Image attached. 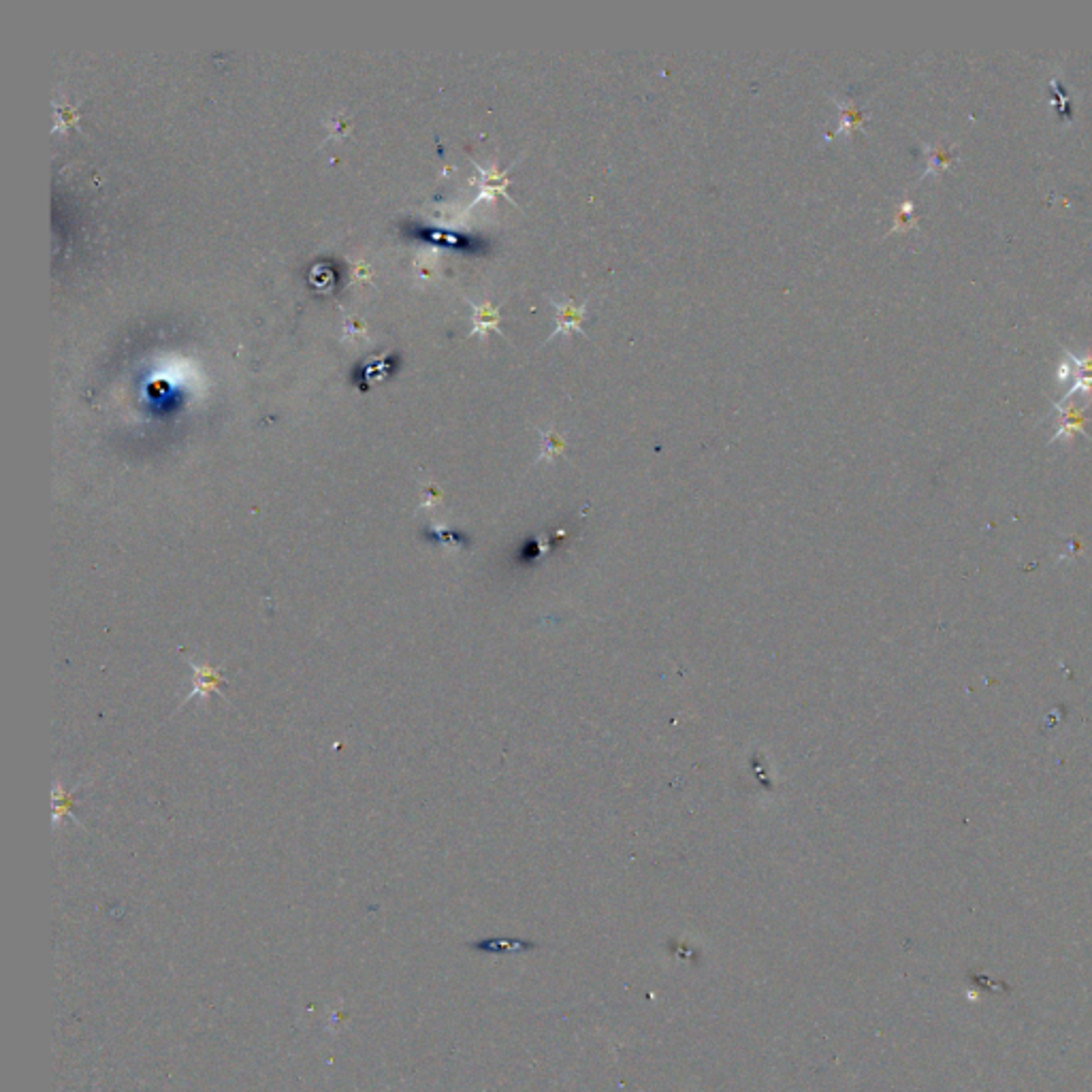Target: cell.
Wrapping results in <instances>:
<instances>
[{
    "label": "cell",
    "instance_id": "8fae6325",
    "mask_svg": "<svg viewBox=\"0 0 1092 1092\" xmlns=\"http://www.w3.org/2000/svg\"><path fill=\"white\" fill-rule=\"evenodd\" d=\"M331 124H333V126H331V133H329V135H331V137H342V135H346L348 126H350V124H348V120H344V117H335V120H333Z\"/></svg>",
    "mask_w": 1092,
    "mask_h": 1092
},
{
    "label": "cell",
    "instance_id": "7a4b0ae2",
    "mask_svg": "<svg viewBox=\"0 0 1092 1092\" xmlns=\"http://www.w3.org/2000/svg\"><path fill=\"white\" fill-rule=\"evenodd\" d=\"M546 299H549V303L553 306L555 327L544 344L553 342V340L559 338V335H572V333H583L584 338L589 335V333L583 329L584 316H587V307H589V297L584 299L580 306H576L572 297H563V299L546 297Z\"/></svg>",
    "mask_w": 1092,
    "mask_h": 1092
},
{
    "label": "cell",
    "instance_id": "8992f818",
    "mask_svg": "<svg viewBox=\"0 0 1092 1092\" xmlns=\"http://www.w3.org/2000/svg\"><path fill=\"white\" fill-rule=\"evenodd\" d=\"M1069 350V348H1067ZM1071 359L1075 363V378L1073 383H1071L1069 391L1065 393L1061 401H1069L1073 395H1084L1086 401H1090V393H1092V352H1086L1084 356H1078L1075 352H1071Z\"/></svg>",
    "mask_w": 1092,
    "mask_h": 1092
},
{
    "label": "cell",
    "instance_id": "52a82bcc",
    "mask_svg": "<svg viewBox=\"0 0 1092 1092\" xmlns=\"http://www.w3.org/2000/svg\"><path fill=\"white\" fill-rule=\"evenodd\" d=\"M921 149L926 154V169L920 176V180H926L931 176H939L941 171H945L948 166H953L958 162L956 158V145L952 148H943V144H921Z\"/></svg>",
    "mask_w": 1092,
    "mask_h": 1092
},
{
    "label": "cell",
    "instance_id": "3957f363",
    "mask_svg": "<svg viewBox=\"0 0 1092 1092\" xmlns=\"http://www.w3.org/2000/svg\"><path fill=\"white\" fill-rule=\"evenodd\" d=\"M830 99L834 101L836 109H839V126H836L834 131L826 133L823 135V141H832L836 139L839 135L851 137L854 133H867V122L871 117V111L864 107H860L858 103H854L851 99H841V96L830 95Z\"/></svg>",
    "mask_w": 1092,
    "mask_h": 1092
},
{
    "label": "cell",
    "instance_id": "ba28073f",
    "mask_svg": "<svg viewBox=\"0 0 1092 1092\" xmlns=\"http://www.w3.org/2000/svg\"><path fill=\"white\" fill-rule=\"evenodd\" d=\"M437 267H440V257H437L436 247H427V250H421L414 258V271L421 280H432L436 278Z\"/></svg>",
    "mask_w": 1092,
    "mask_h": 1092
},
{
    "label": "cell",
    "instance_id": "7c38bea8",
    "mask_svg": "<svg viewBox=\"0 0 1092 1092\" xmlns=\"http://www.w3.org/2000/svg\"><path fill=\"white\" fill-rule=\"evenodd\" d=\"M355 275L359 280H372V269L365 261H355Z\"/></svg>",
    "mask_w": 1092,
    "mask_h": 1092
},
{
    "label": "cell",
    "instance_id": "5b68a950",
    "mask_svg": "<svg viewBox=\"0 0 1092 1092\" xmlns=\"http://www.w3.org/2000/svg\"><path fill=\"white\" fill-rule=\"evenodd\" d=\"M468 303H470V307L474 310V320H472L474 327H472V331H470V338H474V335L486 338V333H489V331H495V333H499L502 338H506V335H503V329L499 327V323H502V316H499L497 306H493V302H491L489 297L482 299L481 303H474L472 299H468Z\"/></svg>",
    "mask_w": 1092,
    "mask_h": 1092
},
{
    "label": "cell",
    "instance_id": "9c48e42d",
    "mask_svg": "<svg viewBox=\"0 0 1092 1092\" xmlns=\"http://www.w3.org/2000/svg\"><path fill=\"white\" fill-rule=\"evenodd\" d=\"M915 226H917L915 205H913L911 198H905V201L899 205V209H896L894 222H892V226H890V231H888V235L905 233V231L915 229Z\"/></svg>",
    "mask_w": 1092,
    "mask_h": 1092
},
{
    "label": "cell",
    "instance_id": "277c9868",
    "mask_svg": "<svg viewBox=\"0 0 1092 1092\" xmlns=\"http://www.w3.org/2000/svg\"><path fill=\"white\" fill-rule=\"evenodd\" d=\"M1054 408L1058 412V423L1052 442L1069 440L1075 433H1086V429H1084V421H1086L1084 408L1075 405L1073 401H1054Z\"/></svg>",
    "mask_w": 1092,
    "mask_h": 1092
},
{
    "label": "cell",
    "instance_id": "6da1fadb",
    "mask_svg": "<svg viewBox=\"0 0 1092 1092\" xmlns=\"http://www.w3.org/2000/svg\"><path fill=\"white\" fill-rule=\"evenodd\" d=\"M521 158L523 156L514 158V160L510 162V165L506 166V169H502V166L497 165V158H493V160H491L486 166L478 165L476 160H472L474 165H476L478 173H481V182H478V194H476V198H474L472 207L478 205L481 201H493L495 197H503L508 203H513L514 207H519L517 201H514V198L508 194V188H510V184H513L510 171H513L514 165H517V162L521 160Z\"/></svg>",
    "mask_w": 1092,
    "mask_h": 1092
},
{
    "label": "cell",
    "instance_id": "4fadbf2b",
    "mask_svg": "<svg viewBox=\"0 0 1092 1092\" xmlns=\"http://www.w3.org/2000/svg\"><path fill=\"white\" fill-rule=\"evenodd\" d=\"M346 331H348V333H355V335H361V333L367 331V327H365V324L361 323V320H356V318H348V320H346Z\"/></svg>",
    "mask_w": 1092,
    "mask_h": 1092
},
{
    "label": "cell",
    "instance_id": "30bf717a",
    "mask_svg": "<svg viewBox=\"0 0 1092 1092\" xmlns=\"http://www.w3.org/2000/svg\"><path fill=\"white\" fill-rule=\"evenodd\" d=\"M538 433L542 436V440H544L542 459L544 457H555V454H559L563 448H566V440H563L562 433L555 432V429H551V432H546V429H538Z\"/></svg>",
    "mask_w": 1092,
    "mask_h": 1092
}]
</instances>
